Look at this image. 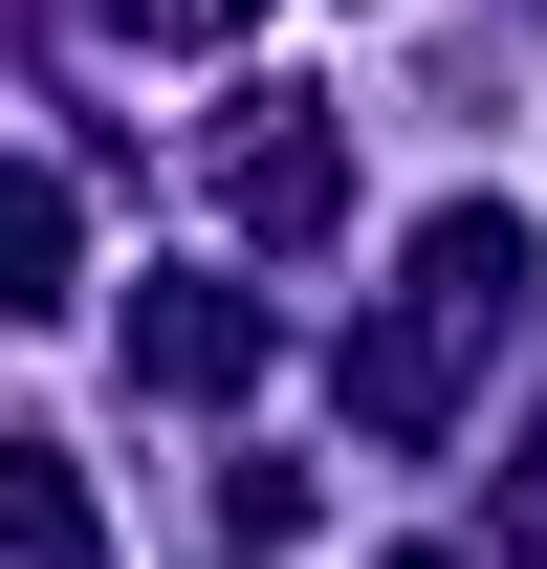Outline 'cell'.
<instances>
[{"label":"cell","instance_id":"6da1fadb","mask_svg":"<svg viewBox=\"0 0 547 569\" xmlns=\"http://www.w3.org/2000/svg\"><path fill=\"white\" fill-rule=\"evenodd\" d=\"M263 372V284H153L132 307V395H241Z\"/></svg>","mask_w":547,"mask_h":569},{"label":"cell","instance_id":"7a4b0ae2","mask_svg":"<svg viewBox=\"0 0 547 569\" xmlns=\"http://www.w3.org/2000/svg\"><path fill=\"white\" fill-rule=\"evenodd\" d=\"M0 569H110V503H88L44 438H0Z\"/></svg>","mask_w":547,"mask_h":569},{"label":"cell","instance_id":"3957f363","mask_svg":"<svg viewBox=\"0 0 547 569\" xmlns=\"http://www.w3.org/2000/svg\"><path fill=\"white\" fill-rule=\"evenodd\" d=\"M219 176H241V219H263V241H329V219H350V176H329V132H241V153H219Z\"/></svg>","mask_w":547,"mask_h":569},{"label":"cell","instance_id":"277c9868","mask_svg":"<svg viewBox=\"0 0 547 569\" xmlns=\"http://www.w3.org/2000/svg\"><path fill=\"white\" fill-rule=\"evenodd\" d=\"M0 307H67V176H0Z\"/></svg>","mask_w":547,"mask_h":569},{"label":"cell","instance_id":"5b68a950","mask_svg":"<svg viewBox=\"0 0 547 569\" xmlns=\"http://www.w3.org/2000/svg\"><path fill=\"white\" fill-rule=\"evenodd\" d=\"M110 22H132V44H241L263 0H110Z\"/></svg>","mask_w":547,"mask_h":569},{"label":"cell","instance_id":"8992f818","mask_svg":"<svg viewBox=\"0 0 547 569\" xmlns=\"http://www.w3.org/2000/svg\"><path fill=\"white\" fill-rule=\"evenodd\" d=\"M504 548H547V438H526V482H504Z\"/></svg>","mask_w":547,"mask_h":569},{"label":"cell","instance_id":"52a82bcc","mask_svg":"<svg viewBox=\"0 0 547 569\" xmlns=\"http://www.w3.org/2000/svg\"><path fill=\"white\" fill-rule=\"evenodd\" d=\"M395 569H460V548H395Z\"/></svg>","mask_w":547,"mask_h":569}]
</instances>
